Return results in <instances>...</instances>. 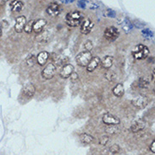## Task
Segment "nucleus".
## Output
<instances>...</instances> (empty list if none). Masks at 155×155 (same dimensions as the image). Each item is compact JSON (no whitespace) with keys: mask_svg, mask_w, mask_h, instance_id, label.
Masks as SVG:
<instances>
[{"mask_svg":"<svg viewBox=\"0 0 155 155\" xmlns=\"http://www.w3.org/2000/svg\"><path fill=\"white\" fill-rule=\"evenodd\" d=\"M36 62H37V57L33 56V55H31V57H29L26 59V63H27L28 66H33Z\"/></svg>","mask_w":155,"mask_h":155,"instance_id":"obj_26","label":"nucleus"},{"mask_svg":"<svg viewBox=\"0 0 155 155\" xmlns=\"http://www.w3.org/2000/svg\"><path fill=\"white\" fill-rule=\"evenodd\" d=\"M93 136L89 135L87 133H82L80 135V141L82 142L83 144H89L91 143L93 141Z\"/></svg>","mask_w":155,"mask_h":155,"instance_id":"obj_21","label":"nucleus"},{"mask_svg":"<svg viewBox=\"0 0 155 155\" xmlns=\"http://www.w3.org/2000/svg\"><path fill=\"white\" fill-rule=\"evenodd\" d=\"M148 55H149L148 47H146L145 45H143V44H138L134 48V50L132 51V56L136 60L145 59V58H147Z\"/></svg>","mask_w":155,"mask_h":155,"instance_id":"obj_2","label":"nucleus"},{"mask_svg":"<svg viewBox=\"0 0 155 155\" xmlns=\"http://www.w3.org/2000/svg\"><path fill=\"white\" fill-rule=\"evenodd\" d=\"M103 122L105 125L111 126V125H118L120 123V118H118L116 116L110 114V113H106L103 116Z\"/></svg>","mask_w":155,"mask_h":155,"instance_id":"obj_7","label":"nucleus"},{"mask_svg":"<svg viewBox=\"0 0 155 155\" xmlns=\"http://www.w3.org/2000/svg\"><path fill=\"white\" fill-rule=\"evenodd\" d=\"M70 78H71V81L72 82H76L79 79V75L76 73L73 72V74L70 75Z\"/></svg>","mask_w":155,"mask_h":155,"instance_id":"obj_32","label":"nucleus"},{"mask_svg":"<svg viewBox=\"0 0 155 155\" xmlns=\"http://www.w3.org/2000/svg\"><path fill=\"white\" fill-rule=\"evenodd\" d=\"M113 94L116 97H122L124 95L125 93V88L124 85L122 84H118L116 85L114 87V89L112 90Z\"/></svg>","mask_w":155,"mask_h":155,"instance_id":"obj_18","label":"nucleus"},{"mask_svg":"<svg viewBox=\"0 0 155 155\" xmlns=\"http://www.w3.org/2000/svg\"><path fill=\"white\" fill-rule=\"evenodd\" d=\"M47 25V20L45 19H39L34 21L33 24V31L37 34H40Z\"/></svg>","mask_w":155,"mask_h":155,"instance_id":"obj_13","label":"nucleus"},{"mask_svg":"<svg viewBox=\"0 0 155 155\" xmlns=\"http://www.w3.org/2000/svg\"><path fill=\"white\" fill-rule=\"evenodd\" d=\"M36 88L35 86L32 84H27L24 86L23 89H22V93H23L24 96L27 99H31L33 95L35 94Z\"/></svg>","mask_w":155,"mask_h":155,"instance_id":"obj_10","label":"nucleus"},{"mask_svg":"<svg viewBox=\"0 0 155 155\" xmlns=\"http://www.w3.org/2000/svg\"><path fill=\"white\" fill-rule=\"evenodd\" d=\"M75 0H61V2H62L63 4H70V3H73Z\"/></svg>","mask_w":155,"mask_h":155,"instance_id":"obj_35","label":"nucleus"},{"mask_svg":"<svg viewBox=\"0 0 155 155\" xmlns=\"http://www.w3.org/2000/svg\"><path fill=\"white\" fill-rule=\"evenodd\" d=\"M2 34H3V30H2V25H1V24H0V37H1Z\"/></svg>","mask_w":155,"mask_h":155,"instance_id":"obj_36","label":"nucleus"},{"mask_svg":"<svg viewBox=\"0 0 155 155\" xmlns=\"http://www.w3.org/2000/svg\"><path fill=\"white\" fill-rule=\"evenodd\" d=\"M149 85V82L146 78H140L138 79V87L141 89H146Z\"/></svg>","mask_w":155,"mask_h":155,"instance_id":"obj_23","label":"nucleus"},{"mask_svg":"<svg viewBox=\"0 0 155 155\" xmlns=\"http://www.w3.org/2000/svg\"><path fill=\"white\" fill-rule=\"evenodd\" d=\"M93 42L91 41H86L85 43V49L86 51H91L92 49H93Z\"/></svg>","mask_w":155,"mask_h":155,"instance_id":"obj_30","label":"nucleus"},{"mask_svg":"<svg viewBox=\"0 0 155 155\" xmlns=\"http://www.w3.org/2000/svg\"><path fill=\"white\" fill-rule=\"evenodd\" d=\"M149 148H150V151H151L153 153H155V141H153V142L152 143Z\"/></svg>","mask_w":155,"mask_h":155,"instance_id":"obj_34","label":"nucleus"},{"mask_svg":"<svg viewBox=\"0 0 155 155\" xmlns=\"http://www.w3.org/2000/svg\"><path fill=\"white\" fill-rule=\"evenodd\" d=\"M152 79H153V80H154V72H153V74H152Z\"/></svg>","mask_w":155,"mask_h":155,"instance_id":"obj_37","label":"nucleus"},{"mask_svg":"<svg viewBox=\"0 0 155 155\" xmlns=\"http://www.w3.org/2000/svg\"><path fill=\"white\" fill-rule=\"evenodd\" d=\"M109 139V138L108 136H102L100 137V139H99V143H100L102 146H105L106 144L108 143Z\"/></svg>","mask_w":155,"mask_h":155,"instance_id":"obj_28","label":"nucleus"},{"mask_svg":"<svg viewBox=\"0 0 155 155\" xmlns=\"http://www.w3.org/2000/svg\"><path fill=\"white\" fill-rule=\"evenodd\" d=\"M120 32L118 31V29L114 26H110L108 27L104 31V37L109 41H114V40H116L119 37Z\"/></svg>","mask_w":155,"mask_h":155,"instance_id":"obj_5","label":"nucleus"},{"mask_svg":"<svg viewBox=\"0 0 155 155\" xmlns=\"http://www.w3.org/2000/svg\"><path fill=\"white\" fill-rule=\"evenodd\" d=\"M120 147L118 144H114L111 147H109V152L113 153V154H115V153H118L120 152Z\"/></svg>","mask_w":155,"mask_h":155,"instance_id":"obj_27","label":"nucleus"},{"mask_svg":"<svg viewBox=\"0 0 155 155\" xmlns=\"http://www.w3.org/2000/svg\"><path fill=\"white\" fill-rule=\"evenodd\" d=\"M106 15L108 16L109 18H115L116 16V13L112 10V9H108L107 13H106Z\"/></svg>","mask_w":155,"mask_h":155,"instance_id":"obj_31","label":"nucleus"},{"mask_svg":"<svg viewBox=\"0 0 155 155\" xmlns=\"http://www.w3.org/2000/svg\"><path fill=\"white\" fill-rule=\"evenodd\" d=\"M77 6L79 8H86V1L85 0H79L78 2Z\"/></svg>","mask_w":155,"mask_h":155,"instance_id":"obj_33","label":"nucleus"},{"mask_svg":"<svg viewBox=\"0 0 155 155\" xmlns=\"http://www.w3.org/2000/svg\"><path fill=\"white\" fill-rule=\"evenodd\" d=\"M24 4L21 1L19 0H15L10 4V8L13 12H19L22 10Z\"/></svg>","mask_w":155,"mask_h":155,"instance_id":"obj_20","label":"nucleus"},{"mask_svg":"<svg viewBox=\"0 0 155 155\" xmlns=\"http://www.w3.org/2000/svg\"><path fill=\"white\" fill-rule=\"evenodd\" d=\"M147 103H148V101H147V98L143 96L136 97V98H135L132 101V105H134L135 107H136V108L139 109L145 108L147 105Z\"/></svg>","mask_w":155,"mask_h":155,"instance_id":"obj_12","label":"nucleus"},{"mask_svg":"<svg viewBox=\"0 0 155 155\" xmlns=\"http://www.w3.org/2000/svg\"><path fill=\"white\" fill-rule=\"evenodd\" d=\"M47 14L51 17H56L58 16L60 12H61V8L57 3H52V4L47 8Z\"/></svg>","mask_w":155,"mask_h":155,"instance_id":"obj_9","label":"nucleus"},{"mask_svg":"<svg viewBox=\"0 0 155 155\" xmlns=\"http://www.w3.org/2000/svg\"><path fill=\"white\" fill-rule=\"evenodd\" d=\"M101 59L98 57H93L91 61L89 62V63L87 64V66L86 67V71L89 72V73H92L94 70L97 68L98 65L100 64Z\"/></svg>","mask_w":155,"mask_h":155,"instance_id":"obj_15","label":"nucleus"},{"mask_svg":"<svg viewBox=\"0 0 155 155\" xmlns=\"http://www.w3.org/2000/svg\"><path fill=\"white\" fill-rule=\"evenodd\" d=\"M26 24V16H18L16 19L15 31H16L17 33H21V32L24 31V28H25Z\"/></svg>","mask_w":155,"mask_h":155,"instance_id":"obj_8","label":"nucleus"},{"mask_svg":"<svg viewBox=\"0 0 155 155\" xmlns=\"http://www.w3.org/2000/svg\"><path fill=\"white\" fill-rule=\"evenodd\" d=\"M114 62V58L111 56H105L100 61V65L104 69H109L113 65Z\"/></svg>","mask_w":155,"mask_h":155,"instance_id":"obj_17","label":"nucleus"},{"mask_svg":"<svg viewBox=\"0 0 155 155\" xmlns=\"http://www.w3.org/2000/svg\"><path fill=\"white\" fill-rule=\"evenodd\" d=\"M145 127H146V121L143 119H140V120H136L132 123V125L131 126V131L134 133H136V132L143 131Z\"/></svg>","mask_w":155,"mask_h":155,"instance_id":"obj_11","label":"nucleus"},{"mask_svg":"<svg viewBox=\"0 0 155 155\" xmlns=\"http://www.w3.org/2000/svg\"><path fill=\"white\" fill-rule=\"evenodd\" d=\"M80 31L81 33L83 35H87L89 34L91 31L93 30L94 24L90 19H85L82 21V23L80 25Z\"/></svg>","mask_w":155,"mask_h":155,"instance_id":"obj_6","label":"nucleus"},{"mask_svg":"<svg viewBox=\"0 0 155 155\" xmlns=\"http://www.w3.org/2000/svg\"><path fill=\"white\" fill-rule=\"evenodd\" d=\"M57 71V68L55 66V64L54 62H49L48 63L45 68H43L42 71V76L44 79H51L55 77V74Z\"/></svg>","mask_w":155,"mask_h":155,"instance_id":"obj_4","label":"nucleus"},{"mask_svg":"<svg viewBox=\"0 0 155 155\" xmlns=\"http://www.w3.org/2000/svg\"><path fill=\"white\" fill-rule=\"evenodd\" d=\"M120 25H121V27L123 29V31L125 32V33H130L132 30V27H133V25L132 23L127 19V18H125L122 20V22L120 23Z\"/></svg>","mask_w":155,"mask_h":155,"instance_id":"obj_19","label":"nucleus"},{"mask_svg":"<svg viewBox=\"0 0 155 155\" xmlns=\"http://www.w3.org/2000/svg\"><path fill=\"white\" fill-rule=\"evenodd\" d=\"M33 24H34V20H30V21L26 22V25H25V28H24L25 32H26L28 34L31 33L33 31Z\"/></svg>","mask_w":155,"mask_h":155,"instance_id":"obj_24","label":"nucleus"},{"mask_svg":"<svg viewBox=\"0 0 155 155\" xmlns=\"http://www.w3.org/2000/svg\"><path fill=\"white\" fill-rule=\"evenodd\" d=\"M142 35H143L144 38H152L153 36V32H152L149 29H144L142 31Z\"/></svg>","mask_w":155,"mask_h":155,"instance_id":"obj_25","label":"nucleus"},{"mask_svg":"<svg viewBox=\"0 0 155 155\" xmlns=\"http://www.w3.org/2000/svg\"><path fill=\"white\" fill-rule=\"evenodd\" d=\"M119 128L117 127L116 125H111V126H108L107 127L105 128V132H107L108 134L110 135H114V134H116L119 132Z\"/></svg>","mask_w":155,"mask_h":155,"instance_id":"obj_22","label":"nucleus"},{"mask_svg":"<svg viewBox=\"0 0 155 155\" xmlns=\"http://www.w3.org/2000/svg\"><path fill=\"white\" fill-rule=\"evenodd\" d=\"M104 76L106 78V79H108L109 81H114V77H115V75L114 74V73L113 72H109V71H108L106 73Z\"/></svg>","mask_w":155,"mask_h":155,"instance_id":"obj_29","label":"nucleus"},{"mask_svg":"<svg viewBox=\"0 0 155 155\" xmlns=\"http://www.w3.org/2000/svg\"><path fill=\"white\" fill-rule=\"evenodd\" d=\"M83 15L80 11H72L65 16V23L70 27H77L83 20Z\"/></svg>","mask_w":155,"mask_h":155,"instance_id":"obj_1","label":"nucleus"},{"mask_svg":"<svg viewBox=\"0 0 155 155\" xmlns=\"http://www.w3.org/2000/svg\"><path fill=\"white\" fill-rule=\"evenodd\" d=\"M49 58V53L48 51H41L37 56V62L40 66H44Z\"/></svg>","mask_w":155,"mask_h":155,"instance_id":"obj_16","label":"nucleus"},{"mask_svg":"<svg viewBox=\"0 0 155 155\" xmlns=\"http://www.w3.org/2000/svg\"><path fill=\"white\" fill-rule=\"evenodd\" d=\"M92 58H93V56H92V52L91 51H83L80 52L76 56V62H77V64L79 66L86 67Z\"/></svg>","mask_w":155,"mask_h":155,"instance_id":"obj_3","label":"nucleus"},{"mask_svg":"<svg viewBox=\"0 0 155 155\" xmlns=\"http://www.w3.org/2000/svg\"><path fill=\"white\" fill-rule=\"evenodd\" d=\"M75 68L72 64L70 63H67L66 65L63 67L62 70L60 72V77L62 78H70V75L73 74Z\"/></svg>","mask_w":155,"mask_h":155,"instance_id":"obj_14","label":"nucleus"}]
</instances>
